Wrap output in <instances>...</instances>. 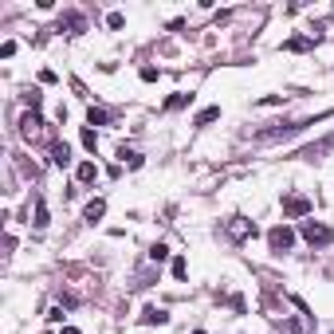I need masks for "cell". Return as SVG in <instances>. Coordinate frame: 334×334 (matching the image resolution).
Masks as SVG:
<instances>
[{
	"label": "cell",
	"instance_id": "9c48e42d",
	"mask_svg": "<svg viewBox=\"0 0 334 334\" xmlns=\"http://www.w3.org/2000/svg\"><path fill=\"white\" fill-rule=\"evenodd\" d=\"M51 161H55V165H71V146H67V142H55V146H51Z\"/></svg>",
	"mask_w": 334,
	"mask_h": 334
},
{
	"label": "cell",
	"instance_id": "9a60e30c",
	"mask_svg": "<svg viewBox=\"0 0 334 334\" xmlns=\"http://www.w3.org/2000/svg\"><path fill=\"white\" fill-rule=\"evenodd\" d=\"M40 126H44L40 114H28V118H24V138H36V134H40Z\"/></svg>",
	"mask_w": 334,
	"mask_h": 334
},
{
	"label": "cell",
	"instance_id": "6da1fadb",
	"mask_svg": "<svg viewBox=\"0 0 334 334\" xmlns=\"http://www.w3.org/2000/svg\"><path fill=\"white\" fill-rule=\"evenodd\" d=\"M299 232H303V240L311 244V248H326V244L334 240L330 224H322V220H311V216H307L303 224H299Z\"/></svg>",
	"mask_w": 334,
	"mask_h": 334
},
{
	"label": "cell",
	"instance_id": "7402d4cb",
	"mask_svg": "<svg viewBox=\"0 0 334 334\" xmlns=\"http://www.w3.org/2000/svg\"><path fill=\"white\" fill-rule=\"evenodd\" d=\"M157 75H161L157 67H142V83H157Z\"/></svg>",
	"mask_w": 334,
	"mask_h": 334
},
{
	"label": "cell",
	"instance_id": "2e32d148",
	"mask_svg": "<svg viewBox=\"0 0 334 334\" xmlns=\"http://www.w3.org/2000/svg\"><path fill=\"white\" fill-rule=\"evenodd\" d=\"M307 47H311V40H307V36H291L287 44H283V51H307Z\"/></svg>",
	"mask_w": 334,
	"mask_h": 334
},
{
	"label": "cell",
	"instance_id": "7a4b0ae2",
	"mask_svg": "<svg viewBox=\"0 0 334 334\" xmlns=\"http://www.w3.org/2000/svg\"><path fill=\"white\" fill-rule=\"evenodd\" d=\"M307 126H315V118H307V122H287V126H268V130H259V142H279V138H295L299 130H307Z\"/></svg>",
	"mask_w": 334,
	"mask_h": 334
},
{
	"label": "cell",
	"instance_id": "52a82bcc",
	"mask_svg": "<svg viewBox=\"0 0 334 334\" xmlns=\"http://www.w3.org/2000/svg\"><path fill=\"white\" fill-rule=\"evenodd\" d=\"M103 216H107V201H103V197L87 201V209H83V220H87V224H94V220H103Z\"/></svg>",
	"mask_w": 334,
	"mask_h": 334
},
{
	"label": "cell",
	"instance_id": "e0dca14e",
	"mask_svg": "<svg viewBox=\"0 0 334 334\" xmlns=\"http://www.w3.org/2000/svg\"><path fill=\"white\" fill-rule=\"evenodd\" d=\"M150 259H153V263H165V259H169V248H165V244H153V248H150Z\"/></svg>",
	"mask_w": 334,
	"mask_h": 334
},
{
	"label": "cell",
	"instance_id": "8fae6325",
	"mask_svg": "<svg viewBox=\"0 0 334 334\" xmlns=\"http://www.w3.org/2000/svg\"><path fill=\"white\" fill-rule=\"evenodd\" d=\"M189 103H193V94L177 91V94H169V98H165V110H185V107H189Z\"/></svg>",
	"mask_w": 334,
	"mask_h": 334
},
{
	"label": "cell",
	"instance_id": "ac0fdd59",
	"mask_svg": "<svg viewBox=\"0 0 334 334\" xmlns=\"http://www.w3.org/2000/svg\"><path fill=\"white\" fill-rule=\"evenodd\" d=\"M47 220H51V216H47V205L40 201V205H36V220H31V224H36V228H47Z\"/></svg>",
	"mask_w": 334,
	"mask_h": 334
},
{
	"label": "cell",
	"instance_id": "5b68a950",
	"mask_svg": "<svg viewBox=\"0 0 334 334\" xmlns=\"http://www.w3.org/2000/svg\"><path fill=\"white\" fill-rule=\"evenodd\" d=\"M224 232L232 240H248V236H256V224L248 220V216H228L224 220Z\"/></svg>",
	"mask_w": 334,
	"mask_h": 334
},
{
	"label": "cell",
	"instance_id": "ba28073f",
	"mask_svg": "<svg viewBox=\"0 0 334 334\" xmlns=\"http://www.w3.org/2000/svg\"><path fill=\"white\" fill-rule=\"evenodd\" d=\"M142 322H146V326H165L169 315L161 311V307H146V311H142Z\"/></svg>",
	"mask_w": 334,
	"mask_h": 334
},
{
	"label": "cell",
	"instance_id": "8992f818",
	"mask_svg": "<svg viewBox=\"0 0 334 334\" xmlns=\"http://www.w3.org/2000/svg\"><path fill=\"white\" fill-rule=\"evenodd\" d=\"M283 216H291V220H307V216H311V201L299 197V193L287 197V201H283Z\"/></svg>",
	"mask_w": 334,
	"mask_h": 334
},
{
	"label": "cell",
	"instance_id": "4fadbf2b",
	"mask_svg": "<svg viewBox=\"0 0 334 334\" xmlns=\"http://www.w3.org/2000/svg\"><path fill=\"white\" fill-rule=\"evenodd\" d=\"M87 122H91V126H107L110 114H107L103 107H91V110H87Z\"/></svg>",
	"mask_w": 334,
	"mask_h": 334
},
{
	"label": "cell",
	"instance_id": "44dd1931",
	"mask_svg": "<svg viewBox=\"0 0 334 334\" xmlns=\"http://www.w3.org/2000/svg\"><path fill=\"white\" fill-rule=\"evenodd\" d=\"M122 24H126V16H122V12H110V16H107V28H114V31H118Z\"/></svg>",
	"mask_w": 334,
	"mask_h": 334
},
{
	"label": "cell",
	"instance_id": "5bb4252c",
	"mask_svg": "<svg viewBox=\"0 0 334 334\" xmlns=\"http://www.w3.org/2000/svg\"><path fill=\"white\" fill-rule=\"evenodd\" d=\"M94 177H98V169H94V161H83V165H79V181H83V185H91Z\"/></svg>",
	"mask_w": 334,
	"mask_h": 334
},
{
	"label": "cell",
	"instance_id": "277c9868",
	"mask_svg": "<svg viewBox=\"0 0 334 334\" xmlns=\"http://www.w3.org/2000/svg\"><path fill=\"white\" fill-rule=\"evenodd\" d=\"M268 244H272V252H275V256H283L291 244H295V232H291L287 224H275L272 232H268Z\"/></svg>",
	"mask_w": 334,
	"mask_h": 334
},
{
	"label": "cell",
	"instance_id": "cb8c5ba5",
	"mask_svg": "<svg viewBox=\"0 0 334 334\" xmlns=\"http://www.w3.org/2000/svg\"><path fill=\"white\" fill-rule=\"evenodd\" d=\"M63 334H79V330H75V326H63Z\"/></svg>",
	"mask_w": 334,
	"mask_h": 334
},
{
	"label": "cell",
	"instance_id": "d4e9b609",
	"mask_svg": "<svg viewBox=\"0 0 334 334\" xmlns=\"http://www.w3.org/2000/svg\"><path fill=\"white\" fill-rule=\"evenodd\" d=\"M193 334H205V330H193Z\"/></svg>",
	"mask_w": 334,
	"mask_h": 334
},
{
	"label": "cell",
	"instance_id": "d6986e66",
	"mask_svg": "<svg viewBox=\"0 0 334 334\" xmlns=\"http://www.w3.org/2000/svg\"><path fill=\"white\" fill-rule=\"evenodd\" d=\"M83 146H87V150H98V134H94V130H91V126H87V130H83Z\"/></svg>",
	"mask_w": 334,
	"mask_h": 334
},
{
	"label": "cell",
	"instance_id": "603a6c76",
	"mask_svg": "<svg viewBox=\"0 0 334 334\" xmlns=\"http://www.w3.org/2000/svg\"><path fill=\"white\" fill-rule=\"evenodd\" d=\"M12 55H16V44H12V40H8V44H0V59H12Z\"/></svg>",
	"mask_w": 334,
	"mask_h": 334
},
{
	"label": "cell",
	"instance_id": "3957f363",
	"mask_svg": "<svg viewBox=\"0 0 334 334\" xmlns=\"http://www.w3.org/2000/svg\"><path fill=\"white\" fill-rule=\"evenodd\" d=\"M326 153H334V134H326V138H319V142L303 146L295 157H299V161H319V157H326Z\"/></svg>",
	"mask_w": 334,
	"mask_h": 334
},
{
	"label": "cell",
	"instance_id": "7c38bea8",
	"mask_svg": "<svg viewBox=\"0 0 334 334\" xmlns=\"http://www.w3.org/2000/svg\"><path fill=\"white\" fill-rule=\"evenodd\" d=\"M216 118H220V107H205L197 118H193V126H209V122H216Z\"/></svg>",
	"mask_w": 334,
	"mask_h": 334
},
{
	"label": "cell",
	"instance_id": "30bf717a",
	"mask_svg": "<svg viewBox=\"0 0 334 334\" xmlns=\"http://www.w3.org/2000/svg\"><path fill=\"white\" fill-rule=\"evenodd\" d=\"M63 28H71V36H75V31H83V28H87V20H83L79 12H67V16L59 20V31H63Z\"/></svg>",
	"mask_w": 334,
	"mask_h": 334
},
{
	"label": "cell",
	"instance_id": "ffe728a7",
	"mask_svg": "<svg viewBox=\"0 0 334 334\" xmlns=\"http://www.w3.org/2000/svg\"><path fill=\"white\" fill-rule=\"evenodd\" d=\"M173 275H177V279H185V275H189V263H185V259H181V256L173 259Z\"/></svg>",
	"mask_w": 334,
	"mask_h": 334
}]
</instances>
